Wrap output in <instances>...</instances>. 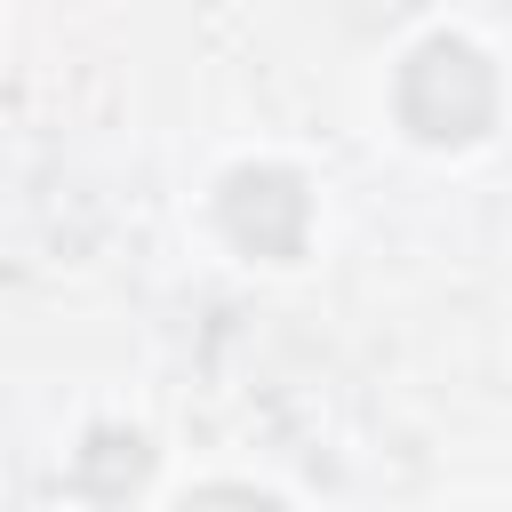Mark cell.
I'll return each instance as SVG.
<instances>
[{
  "label": "cell",
  "instance_id": "1",
  "mask_svg": "<svg viewBox=\"0 0 512 512\" xmlns=\"http://www.w3.org/2000/svg\"><path fill=\"white\" fill-rule=\"evenodd\" d=\"M176 512H280V504H264V496H248V488H208V496H192V504H176Z\"/></svg>",
  "mask_w": 512,
  "mask_h": 512
}]
</instances>
